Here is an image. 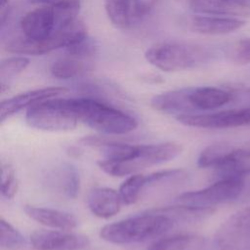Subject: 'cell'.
<instances>
[{"mask_svg":"<svg viewBox=\"0 0 250 250\" xmlns=\"http://www.w3.org/2000/svg\"><path fill=\"white\" fill-rule=\"evenodd\" d=\"M190 10L215 16H249L250 0H176Z\"/></svg>","mask_w":250,"mask_h":250,"instance_id":"4fadbf2b","label":"cell"},{"mask_svg":"<svg viewBox=\"0 0 250 250\" xmlns=\"http://www.w3.org/2000/svg\"><path fill=\"white\" fill-rule=\"evenodd\" d=\"M23 211L33 221L54 229L72 230L78 224L72 214L62 210L25 205Z\"/></svg>","mask_w":250,"mask_h":250,"instance_id":"ac0fdd59","label":"cell"},{"mask_svg":"<svg viewBox=\"0 0 250 250\" xmlns=\"http://www.w3.org/2000/svg\"><path fill=\"white\" fill-rule=\"evenodd\" d=\"M0 246L6 250H19L25 246L24 236L3 218L0 220Z\"/></svg>","mask_w":250,"mask_h":250,"instance_id":"d4e9b609","label":"cell"},{"mask_svg":"<svg viewBox=\"0 0 250 250\" xmlns=\"http://www.w3.org/2000/svg\"><path fill=\"white\" fill-rule=\"evenodd\" d=\"M204 239L192 233H180L162 237L152 242L146 250H198Z\"/></svg>","mask_w":250,"mask_h":250,"instance_id":"ffe728a7","label":"cell"},{"mask_svg":"<svg viewBox=\"0 0 250 250\" xmlns=\"http://www.w3.org/2000/svg\"><path fill=\"white\" fill-rule=\"evenodd\" d=\"M245 237H250V205L234 213L221 226L216 241L220 246L232 245Z\"/></svg>","mask_w":250,"mask_h":250,"instance_id":"e0dca14e","label":"cell"},{"mask_svg":"<svg viewBox=\"0 0 250 250\" xmlns=\"http://www.w3.org/2000/svg\"><path fill=\"white\" fill-rule=\"evenodd\" d=\"M31 3H36V4H45V5H55L61 2H64L67 0H29Z\"/></svg>","mask_w":250,"mask_h":250,"instance_id":"83f0119b","label":"cell"},{"mask_svg":"<svg viewBox=\"0 0 250 250\" xmlns=\"http://www.w3.org/2000/svg\"><path fill=\"white\" fill-rule=\"evenodd\" d=\"M174 224L168 216L150 210L104 226L100 231V236L113 244L139 243L165 234Z\"/></svg>","mask_w":250,"mask_h":250,"instance_id":"7a4b0ae2","label":"cell"},{"mask_svg":"<svg viewBox=\"0 0 250 250\" xmlns=\"http://www.w3.org/2000/svg\"><path fill=\"white\" fill-rule=\"evenodd\" d=\"M232 98L233 94L230 91L217 87L186 88L187 113L193 110H211L221 107L229 104Z\"/></svg>","mask_w":250,"mask_h":250,"instance_id":"7c38bea8","label":"cell"},{"mask_svg":"<svg viewBox=\"0 0 250 250\" xmlns=\"http://www.w3.org/2000/svg\"><path fill=\"white\" fill-rule=\"evenodd\" d=\"M9 0H1V10H6L8 7Z\"/></svg>","mask_w":250,"mask_h":250,"instance_id":"f546056e","label":"cell"},{"mask_svg":"<svg viewBox=\"0 0 250 250\" xmlns=\"http://www.w3.org/2000/svg\"><path fill=\"white\" fill-rule=\"evenodd\" d=\"M87 38L86 28L78 19L72 22L61 27L49 38L33 41L26 37L19 36L9 40L6 45V51L21 55H43L54 50L65 47L68 48Z\"/></svg>","mask_w":250,"mask_h":250,"instance_id":"5b68a950","label":"cell"},{"mask_svg":"<svg viewBox=\"0 0 250 250\" xmlns=\"http://www.w3.org/2000/svg\"><path fill=\"white\" fill-rule=\"evenodd\" d=\"M25 120L32 128L52 132L72 130L79 122L65 104L64 99L59 98L46 100L27 108Z\"/></svg>","mask_w":250,"mask_h":250,"instance_id":"8992f818","label":"cell"},{"mask_svg":"<svg viewBox=\"0 0 250 250\" xmlns=\"http://www.w3.org/2000/svg\"><path fill=\"white\" fill-rule=\"evenodd\" d=\"M52 184L68 198H75L80 189V178L76 167L70 163H63L52 175Z\"/></svg>","mask_w":250,"mask_h":250,"instance_id":"d6986e66","label":"cell"},{"mask_svg":"<svg viewBox=\"0 0 250 250\" xmlns=\"http://www.w3.org/2000/svg\"><path fill=\"white\" fill-rule=\"evenodd\" d=\"M207 57L208 52L201 46L181 42L157 43L145 53V58L150 64L166 72L195 67Z\"/></svg>","mask_w":250,"mask_h":250,"instance_id":"277c9868","label":"cell"},{"mask_svg":"<svg viewBox=\"0 0 250 250\" xmlns=\"http://www.w3.org/2000/svg\"><path fill=\"white\" fill-rule=\"evenodd\" d=\"M217 250H237L233 245H225V246H220Z\"/></svg>","mask_w":250,"mask_h":250,"instance_id":"f1b7e54d","label":"cell"},{"mask_svg":"<svg viewBox=\"0 0 250 250\" xmlns=\"http://www.w3.org/2000/svg\"><path fill=\"white\" fill-rule=\"evenodd\" d=\"M148 186V175L133 174L129 176L120 186L119 193L126 205L136 203L142 192Z\"/></svg>","mask_w":250,"mask_h":250,"instance_id":"7402d4cb","label":"cell"},{"mask_svg":"<svg viewBox=\"0 0 250 250\" xmlns=\"http://www.w3.org/2000/svg\"><path fill=\"white\" fill-rule=\"evenodd\" d=\"M231 144L219 142L206 146L199 154L197 164L201 168L215 169L229 151Z\"/></svg>","mask_w":250,"mask_h":250,"instance_id":"603a6c76","label":"cell"},{"mask_svg":"<svg viewBox=\"0 0 250 250\" xmlns=\"http://www.w3.org/2000/svg\"><path fill=\"white\" fill-rule=\"evenodd\" d=\"M245 21L234 17L215 15H196L188 19L189 29L205 35H223L231 33L245 24Z\"/></svg>","mask_w":250,"mask_h":250,"instance_id":"5bb4252c","label":"cell"},{"mask_svg":"<svg viewBox=\"0 0 250 250\" xmlns=\"http://www.w3.org/2000/svg\"><path fill=\"white\" fill-rule=\"evenodd\" d=\"M30 243L36 250H79L89 246V238L70 230L37 229L30 234Z\"/></svg>","mask_w":250,"mask_h":250,"instance_id":"30bf717a","label":"cell"},{"mask_svg":"<svg viewBox=\"0 0 250 250\" xmlns=\"http://www.w3.org/2000/svg\"><path fill=\"white\" fill-rule=\"evenodd\" d=\"M119 191L110 188L97 187L92 188L87 195V205L97 217L108 219L116 215L123 205Z\"/></svg>","mask_w":250,"mask_h":250,"instance_id":"9a60e30c","label":"cell"},{"mask_svg":"<svg viewBox=\"0 0 250 250\" xmlns=\"http://www.w3.org/2000/svg\"><path fill=\"white\" fill-rule=\"evenodd\" d=\"M229 59L238 65L250 62V38H245L234 43L229 52Z\"/></svg>","mask_w":250,"mask_h":250,"instance_id":"4316f807","label":"cell"},{"mask_svg":"<svg viewBox=\"0 0 250 250\" xmlns=\"http://www.w3.org/2000/svg\"><path fill=\"white\" fill-rule=\"evenodd\" d=\"M28 63L29 60L23 56L11 57L2 61L0 64V80L2 90L6 84L21 73L27 67Z\"/></svg>","mask_w":250,"mask_h":250,"instance_id":"cb8c5ba5","label":"cell"},{"mask_svg":"<svg viewBox=\"0 0 250 250\" xmlns=\"http://www.w3.org/2000/svg\"><path fill=\"white\" fill-rule=\"evenodd\" d=\"M152 7L150 0H104L109 21L120 29H132L139 25Z\"/></svg>","mask_w":250,"mask_h":250,"instance_id":"9c48e42d","label":"cell"},{"mask_svg":"<svg viewBox=\"0 0 250 250\" xmlns=\"http://www.w3.org/2000/svg\"><path fill=\"white\" fill-rule=\"evenodd\" d=\"M244 184L242 178H220L214 184L198 189L180 194L176 199L179 204L200 209L214 210L220 204L235 199L242 192Z\"/></svg>","mask_w":250,"mask_h":250,"instance_id":"52a82bcc","label":"cell"},{"mask_svg":"<svg viewBox=\"0 0 250 250\" xmlns=\"http://www.w3.org/2000/svg\"><path fill=\"white\" fill-rule=\"evenodd\" d=\"M65 92L66 89L63 87H46L29 90L4 100L0 104V121L4 122L24 108H29L38 103L57 98Z\"/></svg>","mask_w":250,"mask_h":250,"instance_id":"8fae6325","label":"cell"},{"mask_svg":"<svg viewBox=\"0 0 250 250\" xmlns=\"http://www.w3.org/2000/svg\"><path fill=\"white\" fill-rule=\"evenodd\" d=\"M183 151L182 145L166 142L152 145H131L127 153L120 158H103L98 161V166L107 175L123 177L170 161Z\"/></svg>","mask_w":250,"mask_h":250,"instance_id":"6da1fadb","label":"cell"},{"mask_svg":"<svg viewBox=\"0 0 250 250\" xmlns=\"http://www.w3.org/2000/svg\"><path fill=\"white\" fill-rule=\"evenodd\" d=\"M92 69L91 64L76 58H63L56 61L51 66V73L59 79H70L81 76Z\"/></svg>","mask_w":250,"mask_h":250,"instance_id":"44dd1931","label":"cell"},{"mask_svg":"<svg viewBox=\"0 0 250 250\" xmlns=\"http://www.w3.org/2000/svg\"><path fill=\"white\" fill-rule=\"evenodd\" d=\"M19 189V182L14 167L9 164L1 166V193L7 199H12Z\"/></svg>","mask_w":250,"mask_h":250,"instance_id":"484cf974","label":"cell"},{"mask_svg":"<svg viewBox=\"0 0 250 250\" xmlns=\"http://www.w3.org/2000/svg\"><path fill=\"white\" fill-rule=\"evenodd\" d=\"M183 125L203 129H228L250 124V105L212 113H187L176 116Z\"/></svg>","mask_w":250,"mask_h":250,"instance_id":"ba28073f","label":"cell"},{"mask_svg":"<svg viewBox=\"0 0 250 250\" xmlns=\"http://www.w3.org/2000/svg\"><path fill=\"white\" fill-rule=\"evenodd\" d=\"M64 103L79 121L101 133L123 135L138 127L135 117L97 100L72 98L64 99Z\"/></svg>","mask_w":250,"mask_h":250,"instance_id":"3957f363","label":"cell"},{"mask_svg":"<svg viewBox=\"0 0 250 250\" xmlns=\"http://www.w3.org/2000/svg\"><path fill=\"white\" fill-rule=\"evenodd\" d=\"M215 170L220 178H242L250 174V141L241 146L231 144L229 151Z\"/></svg>","mask_w":250,"mask_h":250,"instance_id":"2e32d148","label":"cell"}]
</instances>
